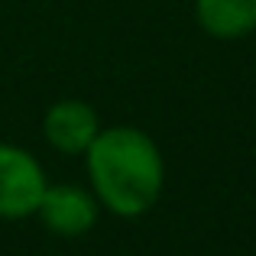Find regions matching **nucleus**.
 <instances>
[{
    "label": "nucleus",
    "mask_w": 256,
    "mask_h": 256,
    "mask_svg": "<svg viewBox=\"0 0 256 256\" xmlns=\"http://www.w3.org/2000/svg\"><path fill=\"white\" fill-rule=\"evenodd\" d=\"M84 169L100 211L114 218H146L162 198V150L140 126H100V133L84 152Z\"/></svg>",
    "instance_id": "f257e3e1"
},
{
    "label": "nucleus",
    "mask_w": 256,
    "mask_h": 256,
    "mask_svg": "<svg viewBox=\"0 0 256 256\" xmlns=\"http://www.w3.org/2000/svg\"><path fill=\"white\" fill-rule=\"evenodd\" d=\"M49 178L30 150L0 140V220L36 218Z\"/></svg>",
    "instance_id": "f03ea898"
},
{
    "label": "nucleus",
    "mask_w": 256,
    "mask_h": 256,
    "mask_svg": "<svg viewBox=\"0 0 256 256\" xmlns=\"http://www.w3.org/2000/svg\"><path fill=\"white\" fill-rule=\"evenodd\" d=\"M36 218L42 220V227L56 237H84L98 227L100 220V204L94 198L91 188L68 185V182H56L46 188L42 201L36 208Z\"/></svg>",
    "instance_id": "7ed1b4c3"
},
{
    "label": "nucleus",
    "mask_w": 256,
    "mask_h": 256,
    "mask_svg": "<svg viewBox=\"0 0 256 256\" xmlns=\"http://www.w3.org/2000/svg\"><path fill=\"white\" fill-rule=\"evenodd\" d=\"M100 126V114L82 98H62L42 114V136L62 156H84Z\"/></svg>",
    "instance_id": "20e7f679"
},
{
    "label": "nucleus",
    "mask_w": 256,
    "mask_h": 256,
    "mask_svg": "<svg viewBox=\"0 0 256 256\" xmlns=\"http://www.w3.org/2000/svg\"><path fill=\"white\" fill-rule=\"evenodd\" d=\"M194 23L211 39H244L256 32V0H194Z\"/></svg>",
    "instance_id": "39448f33"
}]
</instances>
